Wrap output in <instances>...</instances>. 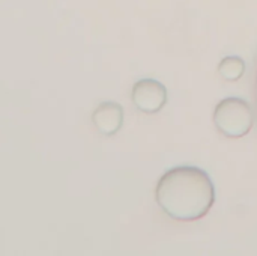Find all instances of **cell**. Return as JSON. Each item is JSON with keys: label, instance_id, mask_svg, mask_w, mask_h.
I'll use <instances>...</instances> for the list:
<instances>
[{"label": "cell", "instance_id": "cell-1", "mask_svg": "<svg viewBox=\"0 0 257 256\" xmlns=\"http://www.w3.org/2000/svg\"><path fill=\"white\" fill-rule=\"evenodd\" d=\"M155 199L163 213L176 222L203 219L215 202L211 177L196 166H178L167 170L158 181Z\"/></svg>", "mask_w": 257, "mask_h": 256}, {"label": "cell", "instance_id": "cell-2", "mask_svg": "<svg viewBox=\"0 0 257 256\" xmlns=\"http://www.w3.org/2000/svg\"><path fill=\"white\" fill-rule=\"evenodd\" d=\"M214 124L226 137L239 139L251 131L254 125V113L245 100L227 97L215 106Z\"/></svg>", "mask_w": 257, "mask_h": 256}, {"label": "cell", "instance_id": "cell-3", "mask_svg": "<svg viewBox=\"0 0 257 256\" xmlns=\"http://www.w3.org/2000/svg\"><path fill=\"white\" fill-rule=\"evenodd\" d=\"M131 100L140 112L157 113L167 103V89L158 80L142 78L133 86Z\"/></svg>", "mask_w": 257, "mask_h": 256}, {"label": "cell", "instance_id": "cell-4", "mask_svg": "<svg viewBox=\"0 0 257 256\" xmlns=\"http://www.w3.org/2000/svg\"><path fill=\"white\" fill-rule=\"evenodd\" d=\"M92 122L99 133L105 136H113L122 128L123 109L120 104L113 101L101 103L92 113Z\"/></svg>", "mask_w": 257, "mask_h": 256}, {"label": "cell", "instance_id": "cell-5", "mask_svg": "<svg viewBox=\"0 0 257 256\" xmlns=\"http://www.w3.org/2000/svg\"><path fill=\"white\" fill-rule=\"evenodd\" d=\"M218 72L226 81H236L245 72V62L239 56H226L218 65Z\"/></svg>", "mask_w": 257, "mask_h": 256}, {"label": "cell", "instance_id": "cell-6", "mask_svg": "<svg viewBox=\"0 0 257 256\" xmlns=\"http://www.w3.org/2000/svg\"><path fill=\"white\" fill-rule=\"evenodd\" d=\"M254 101H256V115H257V72H256V83H254Z\"/></svg>", "mask_w": 257, "mask_h": 256}]
</instances>
